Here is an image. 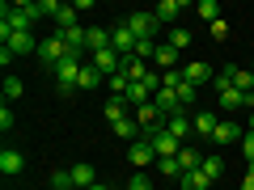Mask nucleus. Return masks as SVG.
Returning <instances> with one entry per match:
<instances>
[{
	"label": "nucleus",
	"mask_w": 254,
	"mask_h": 190,
	"mask_svg": "<svg viewBox=\"0 0 254 190\" xmlns=\"http://www.w3.org/2000/svg\"><path fill=\"white\" fill-rule=\"evenodd\" d=\"M68 55H76V51H68V43H64L60 34H51V38H43V43H38V63H43L47 72H55Z\"/></svg>",
	"instance_id": "nucleus-1"
},
{
	"label": "nucleus",
	"mask_w": 254,
	"mask_h": 190,
	"mask_svg": "<svg viewBox=\"0 0 254 190\" xmlns=\"http://www.w3.org/2000/svg\"><path fill=\"white\" fill-rule=\"evenodd\" d=\"M81 68H85V63H81V55H68V59H64L60 63V68H55V89H60V93H72V85H76V76H81Z\"/></svg>",
	"instance_id": "nucleus-2"
},
{
	"label": "nucleus",
	"mask_w": 254,
	"mask_h": 190,
	"mask_svg": "<svg viewBox=\"0 0 254 190\" xmlns=\"http://www.w3.org/2000/svg\"><path fill=\"white\" fill-rule=\"evenodd\" d=\"M123 26L131 30L140 43H144V38H153V34H157V26H161V21H157V17H153V9H148V13H127Z\"/></svg>",
	"instance_id": "nucleus-3"
},
{
	"label": "nucleus",
	"mask_w": 254,
	"mask_h": 190,
	"mask_svg": "<svg viewBox=\"0 0 254 190\" xmlns=\"http://www.w3.org/2000/svg\"><path fill=\"white\" fill-rule=\"evenodd\" d=\"M144 140H148V144H153L157 161H165V156H178V152H182V144H178V140H174V136H165L161 127H157V131H144Z\"/></svg>",
	"instance_id": "nucleus-4"
},
{
	"label": "nucleus",
	"mask_w": 254,
	"mask_h": 190,
	"mask_svg": "<svg viewBox=\"0 0 254 190\" xmlns=\"http://www.w3.org/2000/svg\"><path fill=\"white\" fill-rule=\"evenodd\" d=\"M127 161L136 165V169H148V165H153V161H157V152H153V144H148V140H144V136H140V140H136V144H127Z\"/></svg>",
	"instance_id": "nucleus-5"
},
{
	"label": "nucleus",
	"mask_w": 254,
	"mask_h": 190,
	"mask_svg": "<svg viewBox=\"0 0 254 190\" xmlns=\"http://www.w3.org/2000/svg\"><path fill=\"white\" fill-rule=\"evenodd\" d=\"M110 47H115V51H119V55H123V59H127V55H136L140 38L131 34V30H127V26H115V30H110Z\"/></svg>",
	"instance_id": "nucleus-6"
},
{
	"label": "nucleus",
	"mask_w": 254,
	"mask_h": 190,
	"mask_svg": "<svg viewBox=\"0 0 254 190\" xmlns=\"http://www.w3.org/2000/svg\"><path fill=\"white\" fill-rule=\"evenodd\" d=\"M93 68H98L102 76H115V72H123V55H119L115 47H106V51L93 55Z\"/></svg>",
	"instance_id": "nucleus-7"
},
{
	"label": "nucleus",
	"mask_w": 254,
	"mask_h": 190,
	"mask_svg": "<svg viewBox=\"0 0 254 190\" xmlns=\"http://www.w3.org/2000/svg\"><path fill=\"white\" fill-rule=\"evenodd\" d=\"M242 127L233 123V118H220V127H216V136H212V144H220V148H229V144H242Z\"/></svg>",
	"instance_id": "nucleus-8"
},
{
	"label": "nucleus",
	"mask_w": 254,
	"mask_h": 190,
	"mask_svg": "<svg viewBox=\"0 0 254 190\" xmlns=\"http://www.w3.org/2000/svg\"><path fill=\"white\" fill-rule=\"evenodd\" d=\"M182 81H187V85H195V89H199L203 81H216V76H212V68H208V63H203V59H190L187 68H182Z\"/></svg>",
	"instance_id": "nucleus-9"
},
{
	"label": "nucleus",
	"mask_w": 254,
	"mask_h": 190,
	"mask_svg": "<svg viewBox=\"0 0 254 190\" xmlns=\"http://www.w3.org/2000/svg\"><path fill=\"white\" fill-rule=\"evenodd\" d=\"M21 169H26V156H21L17 148H4V152H0V173H4V178H17Z\"/></svg>",
	"instance_id": "nucleus-10"
},
{
	"label": "nucleus",
	"mask_w": 254,
	"mask_h": 190,
	"mask_svg": "<svg viewBox=\"0 0 254 190\" xmlns=\"http://www.w3.org/2000/svg\"><path fill=\"white\" fill-rule=\"evenodd\" d=\"M161 131H165V136H174V140L182 144V140H187L190 131H195V127H190V118H187V114H170V118H165V127H161Z\"/></svg>",
	"instance_id": "nucleus-11"
},
{
	"label": "nucleus",
	"mask_w": 254,
	"mask_h": 190,
	"mask_svg": "<svg viewBox=\"0 0 254 190\" xmlns=\"http://www.w3.org/2000/svg\"><path fill=\"white\" fill-rule=\"evenodd\" d=\"M4 47H9L13 55H30V51L38 55V38L34 34H9V38H4Z\"/></svg>",
	"instance_id": "nucleus-12"
},
{
	"label": "nucleus",
	"mask_w": 254,
	"mask_h": 190,
	"mask_svg": "<svg viewBox=\"0 0 254 190\" xmlns=\"http://www.w3.org/2000/svg\"><path fill=\"white\" fill-rule=\"evenodd\" d=\"M190 127H195V136L212 140V136H216V127H220V118L212 114V110H203V114H195V118H190Z\"/></svg>",
	"instance_id": "nucleus-13"
},
{
	"label": "nucleus",
	"mask_w": 254,
	"mask_h": 190,
	"mask_svg": "<svg viewBox=\"0 0 254 190\" xmlns=\"http://www.w3.org/2000/svg\"><path fill=\"white\" fill-rule=\"evenodd\" d=\"M55 34L68 43V51L81 55V51H85V34H89V30H85V26H68V30H55Z\"/></svg>",
	"instance_id": "nucleus-14"
},
{
	"label": "nucleus",
	"mask_w": 254,
	"mask_h": 190,
	"mask_svg": "<svg viewBox=\"0 0 254 190\" xmlns=\"http://www.w3.org/2000/svg\"><path fill=\"white\" fill-rule=\"evenodd\" d=\"M110 47V30H102V26H89V34H85V51H106Z\"/></svg>",
	"instance_id": "nucleus-15"
},
{
	"label": "nucleus",
	"mask_w": 254,
	"mask_h": 190,
	"mask_svg": "<svg viewBox=\"0 0 254 190\" xmlns=\"http://www.w3.org/2000/svg\"><path fill=\"white\" fill-rule=\"evenodd\" d=\"M72 182H76V190H89L93 182H98L93 165H89V161H76V165H72Z\"/></svg>",
	"instance_id": "nucleus-16"
},
{
	"label": "nucleus",
	"mask_w": 254,
	"mask_h": 190,
	"mask_svg": "<svg viewBox=\"0 0 254 190\" xmlns=\"http://www.w3.org/2000/svg\"><path fill=\"white\" fill-rule=\"evenodd\" d=\"M115 136L123 140V144H136V140L144 136V131H140V123H136V118H119V123H115Z\"/></svg>",
	"instance_id": "nucleus-17"
},
{
	"label": "nucleus",
	"mask_w": 254,
	"mask_h": 190,
	"mask_svg": "<svg viewBox=\"0 0 254 190\" xmlns=\"http://www.w3.org/2000/svg\"><path fill=\"white\" fill-rule=\"evenodd\" d=\"M246 97H250V93H242V89H220L216 93L220 110H246Z\"/></svg>",
	"instance_id": "nucleus-18"
},
{
	"label": "nucleus",
	"mask_w": 254,
	"mask_h": 190,
	"mask_svg": "<svg viewBox=\"0 0 254 190\" xmlns=\"http://www.w3.org/2000/svg\"><path fill=\"white\" fill-rule=\"evenodd\" d=\"M178 186H182V190H208L212 178H208L203 169H190V173H182V178H178Z\"/></svg>",
	"instance_id": "nucleus-19"
},
{
	"label": "nucleus",
	"mask_w": 254,
	"mask_h": 190,
	"mask_svg": "<svg viewBox=\"0 0 254 190\" xmlns=\"http://www.w3.org/2000/svg\"><path fill=\"white\" fill-rule=\"evenodd\" d=\"M157 106H161V114L165 118H170V114H182V106H178V93H174V89H157Z\"/></svg>",
	"instance_id": "nucleus-20"
},
{
	"label": "nucleus",
	"mask_w": 254,
	"mask_h": 190,
	"mask_svg": "<svg viewBox=\"0 0 254 190\" xmlns=\"http://www.w3.org/2000/svg\"><path fill=\"white\" fill-rule=\"evenodd\" d=\"M123 76H127V81H144V76H153V72H148V63H144V59L127 55V59H123Z\"/></svg>",
	"instance_id": "nucleus-21"
},
{
	"label": "nucleus",
	"mask_w": 254,
	"mask_h": 190,
	"mask_svg": "<svg viewBox=\"0 0 254 190\" xmlns=\"http://www.w3.org/2000/svg\"><path fill=\"white\" fill-rule=\"evenodd\" d=\"M106 118H110V127H115L119 118H131V106H127V97H110V101H106Z\"/></svg>",
	"instance_id": "nucleus-22"
},
{
	"label": "nucleus",
	"mask_w": 254,
	"mask_h": 190,
	"mask_svg": "<svg viewBox=\"0 0 254 190\" xmlns=\"http://www.w3.org/2000/svg\"><path fill=\"white\" fill-rule=\"evenodd\" d=\"M102 81H106V76H102L98 68H93V63H85V68H81V76H76V89H98Z\"/></svg>",
	"instance_id": "nucleus-23"
},
{
	"label": "nucleus",
	"mask_w": 254,
	"mask_h": 190,
	"mask_svg": "<svg viewBox=\"0 0 254 190\" xmlns=\"http://www.w3.org/2000/svg\"><path fill=\"white\" fill-rule=\"evenodd\" d=\"M178 55H182V51H174V47L165 43V47H157V55H153V59H157V68H165V72H174V68H178Z\"/></svg>",
	"instance_id": "nucleus-24"
},
{
	"label": "nucleus",
	"mask_w": 254,
	"mask_h": 190,
	"mask_svg": "<svg viewBox=\"0 0 254 190\" xmlns=\"http://www.w3.org/2000/svg\"><path fill=\"white\" fill-rule=\"evenodd\" d=\"M178 13H182V0H161V4L153 9V17H157V21H174Z\"/></svg>",
	"instance_id": "nucleus-25"
},
{
	"label": "nucleus",
	"mask_w": 254,
	"mask_h": 190,
	"mask_svg": "<svg viewBox=\"0 0 254 190\" xmlns=\"http://www.w3.org/2000/svg\"><path fill=\"white\" fill-rule=\"evenodd\" d=\"M47 186H51V190H72V186H76V182H72V169H55L51 178H47Z\"/></svg>",
	"instance_id": "nucleus-26"
},
{
	"label": "nucleus",
	"mask_w": 254,
	"mask_h": 190,
	"mask_svg": "<svg viewBox=\"0 0 254 190\" xmlns=\"http://www.w3.org/2000/svg\"><path fill=\"white\" fill-rule=\"evenodd\" d=\"M178 165H182V173L199 169V165H203V152H195V148H182V152H178Z\"/></svg>",
	"instance_id": "nucleus-27"
},
{
	"label": "nucleus",
	"mask_w": 254,
	"mask_h": 190,
	"mask_svg": "<svg viewBox=\"0 0 254 190\" xmlns=\"http://www.w3.org/2000/svg\"><path fill=\"white\" fill-rule=\"evenodd\" d=\"M195 13H199L208 26H212V21H220V4H216V0H199V4H195Z\"/></svg>",
	"instance_id": "nucleus-28"
},
{
	"label": "nucleus",
	"mask_w": 254,
	"mask_h": 190,
	"mask_svg": "<svg viewBox=\"0 0 254 190\" xmlns=\"http://www.w3.org/2000/svg\"><path fill=\"white\" fill-rule=\"evenodd\" d=\"M170 47H174V51H187V47H190V30L174 26V30H170Z\"/></svg>",
	"instance_id": "nucleus-29"
},
{
	"label": "nucleus",
	"mask_w": 254,
	"mask_h": 190,
	"mask_svg": "<svg viewBox=\"0 0 254 190\" xmlns=\"http://www.w3.org/2000/svg\"><path fill=\"white\" fill-rule=\"evenodd\" d=\"M21 93H26V85H21L17 76H9V81H4V106H9V101H17Z\"/></svg>",
	"instance_id": "nucleus-30"
},
{
	"label": "nucleus",
	"mask_w": 254,
	"mask_h": 190,
	"mask_svg": "<svg viewBox=\"0 0 254 190\" xmlns=\"http://www.w3.org/2000/svg\"><path fill=\"white\" fill-rule=\"evenodd\" d=\"M157 169H161V178H182V165H178V156H165V161H157Z\"/></svg>",
	"instance_id": "nucleus-31"
},
{
	"label": "nucleus",
	"mask_w": 254,
	"mask_h": 190,
	"mask_svg": "<svg viewBox=\"0 0 254 190\" xmlns=\"http://www.w3.org/2000/svg\"><path fill=\"white\" fill-rule=\"evenodd\" d=\"M203 173H208V178H220V173H225V161H220V156H203V165H199Z\"/></svg>",
	"instance_id": "nucleus-32"
},
{
	"label": "nucleus",
	"mask_w": 254,
	"mask_h": 190,
	"mask_svg": "<svg viewBox=\"0 0 254 190\" xmlns=\"http://www.w3.org/2000/svg\"><path fill=\"white\" fill-rule=\"evenodd\" d=\"M60 13H64L60 0H38V17H60Z\"/></svg>",
	"instance_id": "nucleus-33"
},
{
	"label": "nucleus",
	"mask_w": 254,
	"mask_h": 190,
	"mask_svg": "<svg viewBox=\"0 0 254 190\" xmlns=\"http://www.w3.org/2000/svg\"><path fill=\"white\" fill-rule=\"evenodd\" d=\"M174 93H178V106H190V101H195V93H199V89H195V85H187V81H182V85H178V89H174Z\"/></svg>",
	"instance_id": "nucleus-34"
},
{
	"label": "nucleus",
	"mask_w": 254,
	"mask_h": 190,
	"mask_svg": "<svg viewBox=\"0 0 254 190\" xmlns=\"http://www.w3.org/2000/svg\"><path fill=\"white\" fill-rule=\"evenodd\" d=\"M182 85V68H174V72H161V89H178Z\"/></svg>",
	"instance_id": "nucleus-35"
},
{
	"label": "nucleus",
	"mask_w": 254,
	"mask_h": 190,
	"mask_svg": "<svg viewBox=\"0 0 254 190\" xmlns=\"http://www.w3.org/2000/svg\"><path fill=\"white\" fill-rule=\"evenodd\" d=\"M242 152H246V161L254 165V131H246V136H242Z\"/></svg>",
	"instance_id": "nucleus-36"
},
{
	"label": "nucleus",
	"mask_w": 254,
	"mask_h": 190,
	"mask_svg": "<svg viewBox=\"0 0 254 190\" xmlns=\"http://www.w3.org/2000/svg\"><path fill=\"white\" fill-rule=\"evenodd\" d=\"M212 38H220V43L229 38V21H225V17H220V21H212Z\"/></svg>",
	"instance_id": "nucleus-37"
},
{
	"label": "nucleus",
	"mask_w": 254,
	"mask_h": 190,
	"mask_svg": "<svg viewBox=\"0 0 254 190\" xmlns=\"http://www.w3.org/2000/svg\"><path fill=\"white\" fill-rule=\"evenodd\" d=\"M127 190H153V182H148V178H144V173H136V178L127 182Z\"/></svg>",
	"instance_id": "nucleus-38"
},
{
	"label": "nucleus",
	"mask_w": 254,
	"mask_h": 190,
	"mask_svg": "<svg viewBox=\"0 0 254 190\" xmlns=\"http://www.w3.org/2000/svg\"><path fill=\"white\" fill-rule=\"evenodd\" d=\"M0 131H13V110H9V106L0 110Z\"/></svg>",
	"instance_id": "nucleus-39"
},
{
	"label": "nucleus",
	"mask_w": 254,
	"mask_h": 190,
	"mask_svg": "<svg viewBox=\"0 0 254 190\" xmlns=\"http://www.w3.org/2000/svg\"><path fill=\"white\" fill-rule=\"evenodd\" d=\"M242 190H254V165H246V182H242Z\"/></svg>",
	"instance_id": "nucleus-40"
},
{
	"label": "nucleus",
	"mask_w": 254,
	"mask_h": 190,
	"mask_svg": "<svg viewBox=\"0 0 254 190\" xmlns=\"http://www.w3.org/2000/svg\"><path fill=\"white\" fill-rule=\"evenodd\" d=\"M89 190H106V186H102V182H93V186H89Z\"/></svg>",
	"instance_id": "nucleus-41"
},
{
	"label": "nucleus",
	"mask_w": 254,
	"mask_h": 190,
	"mask_svg": "<svg viewBox=\"0 0 254 190\" xmlns=\"http://www.w3.org/2000/svg\"><path fill=\"white\" fill-rule=\"evenodd\" d=\"M250 131H254V114H250Z\"/></svg>",
	"instance_id": "nucleus-42"
},
{
	"label": "nucleus",
	"mask_w": 254,
	"mask_h": 190,
	"mask_svg": "<svg viewBox=\"0 0 254 190\" xmlns=\"http://www.w3.org/2000/svg\"><path fill=\"white\" fill-rule=\"evenodd\" d=\"M250 72H254V63H250Z\"/></svg>",
	"instance_id": "nucleus-43"
},
{
	"label": "nucleus",
	"mask_w": 254,
	"mask_h": 190,
	"mask_svg": "<svg viewBox=\"0 0 254 190\" xmlns=\"http://www.w3.org/2000/svg\"><path fill=\"white\" fill-rule=\"evenodd\" d=\"M250 47H254V38H250Z\"/></svg>",
	"instance_id": "nucleus-44"
},
{
	"label": "nucleus",
	"mask_w": 254,
	"mask_h": 190,
	"mask_svg": "<svg viewBox=\"0 0 254 190\" xmlns=\"http://www.w3.org/2000/svg\"><path fill=\"white\" fill-rule=\"evenodd\" d=\"M72 190H76V186H72Z\"/></svg>",
	"instance_id": "nucleus-45"
}]
</instances>
